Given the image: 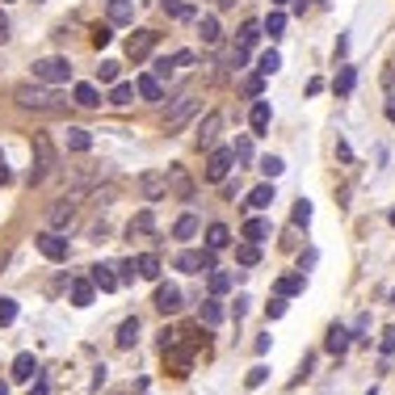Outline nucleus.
Wrapping results in <instances>:
<instances>
[{"mask_svg":"<svg viewBox=\"0 0 395 395\" xmlns=\"http://www.w3.org/2000/svg\"><path fill=\"white\" fill-rule=\"evenodd\" d=\"M17 105L21 109H34V114H63L72 101L59 88H51V84H21L17 88Z\"/></svg>","mask_w":395,"mask_h":395,"instance_id":"1","label":"nucleus"},{"mask_svg":"<svg viewBox=\"0 0 395 395\" xmlns=\"http://www.w3.org/2000/svg\"><path fill=\"white\" fill-rule=\"evenodd\" d=\"M202 109V101H198V93H181L173 105H168V114H164V130L168 135H177V130H185V122L194 118Z\"/></svg>","mask_w":395,"mask_h":395,"instance_id":"2","label":"nucleus"},{"mask_svg":"<svg viewBox=\"0 0 395 395\" xmlns=\"http://www.w3.org/2000/svg\"><path fill=\"white\" fill-rule=\"evenodd\" d=\"M55 173V147L46 135H34V160H29V185H42Z\"/></svg>","mask_w":395,"mask_h":395,"instance_id":"3","label":"nucleus"},{"mask_svg":"<svg viewBox=\"0 0 395 395\" xmlns=\"http://www.w3.org/2000/svg\"><path fill=\"white\" fill-rule=\"evenodd\" d=\"M34 80H38V84H51V88H59V84H67V80H72V63H67L63 55L38 59V63H34Z\"/></svg>","mask_w":395,"mask_h":395,"instance_id":"4","label":"nucleus"},{"mask_svg":"<svg viewBox=\"0 0 395 395\" xmlns=\"http://www.w3.org/2000/svg\"><path fill=\"white\" fill-rule=\"evenodd\" d=\"M232 164H236L232 147H210V156H206V173H202V177H206L210 185H219V181H227Z\"/></svg>","mask_w":395,"mask_h":395,"instance_id":"5","label":"nucleus"},{"mask_svg":"<svg viewBox=\"0 0 395 395\" xmlns=\"http://www.w3.org/2000/svg\"><path fill=\"white\" fill-rule=\"evenodd\" d=\"M177 269H181V274H210V269H219V265H215V253H210V248H185V253L177 257Z\"/></svg>","mask_w":395,"mask_h":395,"instance_id":"6","label":"nucleus"},{"mask_svg":"<svg viewBox=\"0 0 395 395\" xmlns=\"http://www.w3.org/2000/svg\"><path fill=\"white\" fill-rule=\"evenodd\" d=\"M34 248H38L46 261H67V253H72V248H67V240H63L59 232H42V236L34 240Z\"/></svg>","mask_w":395,"mask_h":395,"instance_id":"7","label":"nucleus"},{"mask_svg":"<svg viewBox=\"0 0 395 395\" xmlns=\"http://www.w3.org/2000/svg\"><path fill=\"white\" fill-rule=\"evenodd\" d=\"M156 38H160L156 29H135V34L126 38V55H130L135 63H139V59H147V55L156 51Z\"/></svg>","mask_w":395,"mask_h":395,"instance_id":"8","label":"nucleus"},{"mask_svg":"<svg viewBox=\"0 0 395 395\" xmlns=\"http://www.w3.org/2000/svg\"><path fill=\"white\" fill-rule=\"evenodd\" d=\"M219 135H223V114H219V109H210V114L202 118V126H198V147H206V152H210V147L219 143Z\"/></svg>","mask_w":395,"mask_h":395,"instance_id":"9","label":"nucleus"},{"mask_svg":"<svg viewBox=\"0 0 395 395\" xmlns=\"http://www.w3.org/2000/svg\"><path fill=\"white\" fill-rule=\"evenodd\" d=\"M168 194H177L181 202H194V181H189L185 164H168Z\"/></svg>","mask_w":395,"mask_h":395,"instance_id":"10","label":"nucleus"},{"mask_svg":"<svg viewBox=\"0 0 395 395\" xmlns=\"http://www.w3.org/2000/svg\"><path fill=\"white\" fill-rule=\"evenodd\" d=\"M139 194H143V202H160L168 194V173H143L139 177Z\"/></svg>","mask_w":395,"mask_h":395,"instance_id":"11","label":"nucleus"},{"mask_svg":"<svg viewBox=\"0 0 395 395\" xmlns=\"http://www.w3.org/2000/svg\"><path fill=\"white\" fill-rule=\"evenodd\" d=\"M156 312H164V316H177L181 312V290L173 282H160L156 286Z\"/></svg>","mask_w":395,"mask_h":395,"instance_id":"12","label":"nucleus"},{"mask_svg":"<svg viewBox=\"0 0 395 395\" xmlns=\"http://www.w3.org/2000/svg\"><path fill=\"white\" fill-rule=\"evenodd\" d=\"M135 93H139L143 101H164V80L152 76V72H143V76L135 80Z\"/></svg>","mask_w":395,"mask_h":395,"instance_id":"13","label":"nucleus"},{"mask_svg":"<svg viewBox=\"0 0 395 395\" xmlns=\"http://www.w3.org/2000/svg\"><path fill=\"white\" fill-rule=\"evenodd\" d=\"M72 219H76V202H72V198H59V202L46 210V223H51V227H72Z\"/></svg>","mask_w":395,"mask_h":395,"instance_id":"14","label":"nucleus"},{"mask_svg":"<svg viewBox=\"0 0 395 395\" xmlns=\"http://www.w3.org/2000/svg\"><path fill=\"white\" fill-rule=\"evenodd\" d=\"M198 232H202V219H198V215H189V210L173 223V240H177V244H189Z\"/></svg>","mask_w":395,"mask_h":395,"instance_id":"15","label":"nucleus"},{"mask_svg":"<svg viewBox=\"0 0 395 395\" xmlns=\"http://www.w3.org/2000/svg\"><path fill=\"white\" fill-rule=\"evenodd\" d=\"M240 232H244V240H248V244H265V240L274 236V227H269V219H261V215H257V219H248V223H244Z\"/></svg>","mask_w":395,"mask_h":395,"instance_id":"16","label":"nucleus"},{"mask_svg":"<svg viewBox=\"0 0 395 395\" xmlns=\"http://www.w3.org/2000/svg\"><path fill=\"white\" fill-rule=\"evenodd\" d=\"M72 105H80V109H97V105H101L97 84H76V88H72Z\"/></svg>","mask_w":395,"mask_h":395,"instance_id":"17","label":"nucleus"},{"mask_svg":"<svg viewBox=\"0 0 395 395\" xmlns=\"http://www.w3.org/2000/svg\"><path fill=\"white\" fill-rule=\"evenodd\" d=\"M88 278H93V286H97V290H118V286H122V278L114 274V265H93V274H88Z\"/></svg>","mask_w":395,"mask_h":395,"instance_id":"18","label":"nucleus"},{"mask_svg":"<svg viewBox=\"0 0 395 395\" xmlns=\"http://www.w3.org/2000/svg\"><path fill=\"white\" fill-rule=\"evenodd\" d=\"M324 349H328L333 358H345V349H349V333H345L341 324H333L328 337H324Z\"/></svg>","mask_w":395,"mask_h":395,"instance_id":"19","label":"nucleus"},{"mask_svg":"<svg viewBox=\"0 0 395 395\" xmlns=\"http://www.w3.org/2000/svg\"><path fill=\"white\" fill-rule=\"evenodd\" d=\"M109 25H130L135 21V0H109Z\"/></svg>","mask_w":395,"mask_h":395,"instance_id":"20","label":"nucleus"},{"mask_svg":"<svg viewBox=\"0 0 395 395\" xmlns=\"http://www.w3.org/2000/svg\"><path fill=\"white\" fill-rule=\"evenodd\" d=\"M269 118H274L269 101H253V114H248V122H253V135H265V130H269Z\"/></svg>","mask_w":395,"mask_h":395,"instance_id":"21","label":"nucleus"},{"mask_svg":"<svg viewBox=\"0 0 395 395\" xmlns=\"http://www.w3.org/2000/svg\"><path fill=\"white\" fill-rule=\"evenodd\" d=\"M152 232H156V215H152V210H139V215L126 223V236H130V240H135V236H152Z\"/></svg>","mask_w":395,"mask_h":395,"instance_id":"22","label":"nucleus"},{"mask_svg":"<svg viewBox=\"0 0 395 395\" xmlns=\"http://www.w3.org/2000/svg\"><path fill=\"white\" fill-rule=\"evenodd\" d=\"M135 274L147 278V282H156V278H160V257H156V253H139V257H135Z\"/></svg>","mask_w":395,"mask_h":395,"instance_id":"23","label":"nucleus"},{"mask_svg":"<svg viewBox=\"0 0 395 395\" xmlns=\"http://www.w3.org/2000/svg\"><path fill=\"white\" fill-rule=\"evenodd\" d=\"M93 295H97L93 278H72V303H76V307H88V303H93Z\"/></svg>","mask_w":395,"mask_h":395,"instance_id":"24","label":"nucleus"},{"mask_svg":"<svg viewBox=\"0 0 395 395\" xmlns=\"http://www.w3.org/2000/svg\"><path fill=\"white\" fill-rule=\"evenodd\" d=\"M34 375H38V362H34V354H17V358H13V379H17V383H29Z\"/></svg>","mask_w":395,"mask_h":395,"instance_id":"25","label":"nucleus"},{"mask_svg":"<svg viewBox=\"0 0 395 395\" xmlns=\"http://www.w3.org/2000/svg\"><path fill=\"white\" fill-rule=\"evenodd\" d=\"M198 34H202V42H206V46H219V42H223V29H219V17H210V13H206V17L198 21Z\"/></svg>","mask_w":395,"mask_h":395,"instance_id":"26","label":"nucleus"},{"mask_svg":"<svg viewBox=\"0 0 395 395\" xmlns=\"http://www.w3.org/2000/svg\"><path fill=\"white\" fill-rule=\"evenodd\" d=\"M227 244H232L227 223H210V227H206V248H210V253H219V248H227Z\"/></svg>","mask_w":395,"mask_h":395,"instance_id":"27","label":"nucleus"},{"mask_svg":"<svg viewBox=\"0 0 395 395\" xmlns=\"http://www.w3.org/2000/svg\"><path fill=\"white\" fill-rule=\"evenodd\" d=\"M354 84H358V67H349V63H345V67L337 72L333 88H337V97H349V93H354Z\"/></svg>","mask_w":395,"mask_h":395,"instance_id":"28","label":"nucleus"},{"mask_svg":"<svg viewBox=\"0 0 395 395\" xmlns=\"http://www.w3.org/2000/svg\"><path fill=\"white\" fill-rule=\"evenodd\" d=\"M244 206H248V210H269V206H274V185H257Z\"/></svg>","mask_w":395,"mask_h":395,"instance_id":"29","label":"nucleus"},{"mask_svg":"<svg viewBox=\"0 0 395 395\" xmlns=\"http://www.w3.org/2000/svg\"><path fill=\"white\" fill-rule=\"evenodd\" d=\"M257 38H261V21H244V25H240V34H236V46L253 51V46H257Z\"/></svg>","mask_w":395,"mask_h":395,"instance_id":"30","label":"nucleus"},{"mask_svg":"<svg viewBox=\"0 0 395 395\" xmlns=\"http://www.w3.org/2000/svg\"><path fill=\"white\" fill-rule=\"evenodd\" d=\"M67 147H72V152H88V147H93V130H84V126H67Z\"/></svg>","mask_w":395,"mask_h":395,"instance_id":"31","label":"nucleus"},{"mask_svg":"<svg viewBox=\"0 0 395 395\" xmlns=\"http://www.w3.org/2000/svg\"><path fill=\"white\" fill-rule=\"evenodd\" d=\"M202 324H206V328H219V324H223V303H219V299H206V303H202Z\"/></svg>","mask_w":395,"mask_h":395,"instance_id":"32","label":"nucleus"},{"mask_svg":"<svg viewBox=\"0 0 395 395\" xmlns=\"http://www.w3.org/2000/svg\"><path fill=\"white\" fill-rule=\"evenodd\" d=\"M139 341V320L130 316V320H122V328H118V349H130Z\"/></svg>","mask_w":395,"mask_h":395,"instance_id":"33","label":"nucleus"},{"mask_svg":"<svg viewBox=\"0 0 395 395\" xmlns=\"http://www.w3.org/2000/svg\"><path fill=\"white\" fill-rule=\"evenodd\" d=\"M303 286H307V278H303V274H290V278H282V282H278V295H282V299H290V295H303Z\"/></svg>","mask_w":395,"mask_h":395,"instance_id":"34","label":"nucleus"},{"mask_svg":"<svg viewBox=\"0 0 395 395\" xmlns=\"http://www.w3.org/2000/svg\"><path fill=\"white\" fill-rule=\"evenodd\" d=\"M278 67H282V55H278V51H265V55L257 59V72H261V76H274Z\"/></svg>","mask_w":395,"mask_h":395,"instance_id":"35","label":"nucleus"},{"mask_svg":"<svg viewBox=\"0 0 395 395\" xmlns=\"http://www.w3.org/2000/svg\"><path fill=\"white\" fill-rule=\"evenodd\" d=\"M135 101V84H114L109 88V105H130Z\"/></svg>","mask_w":395,"mask_h":395,"instance_id":"36","label":"nucleus"},{"mask_svg":"<svg viewBox=\"0 0 395 395\" xmlns=\"http://www.w3.org/2000/svg\"><path fill=\"white\" fill-rule=\"evenodd\" d=\"M236 261H240V265H257V261H261V248L244 240V244H236Z\"/></svg>","mask_w":395,"mask_h":395,"instance_id":"37","label":"nucleus"},{"mask_svg":"<svg viewBox=\"0 0 395 395\" xmlns=\"http://www.w3.org/2000/svg\"><path fill=\"white\" fill-rule=\"evenodd\" d=\"M164 13L177 17V21H189V17H194V8H189L185 0H164Z\"/></svg>","mask_w":395,"mask_h":395,"instance_id":"38","label":"nucleus"},{"mask_svg":"<svg viewBox=\"0 0 395 395\" xmlns=\"http://www.w3.org/2000/svg\"><path fill=\"white\" fill-rule=\"evenodd\" d=\"M261 29H265V34H269V38H278V34H282V29H286V13H269V17H265V25H261Z\"/></svg>","mask_w":395,"mask_h":395,"instance_id":"39","label":"nucleus"},{"mask_svg":"<svg viewBox=\"0 0 395 395\" xmlns=\"http://www.w3.org/2000/svg\"><path fill=\"white\" fill-rule=\"evenodd\" d=\"M232 156H236L240 164H248V160H253V139H248V135H240V139H236V147H232Z\"/></svg>","mask_w":395,"mask_h":395,"instance_id":"40","label":"nucleus"},{"mask_svg":"<svg viewBox=\"0 0 395 395\" xmlns=\"http://www.w3.org/2000/svg\"><path fill=\"white\" fill-rule=\"evenodd\" d=\"M265 379H269V366H253V370L244 375V387H248V391H257Z\"/></svg>","mask_w":395,"mask_h":395,"instance_id":"41","label":"nucleus"},{"mask_svg":"<svg viewBox=\"0 0 395 395\" xmlns=\"http://www.w3.org/2000/svg\"><path fill=\"white\" fill-rule=\"evenodd\" d=\"M261 173H265V177L274 181V177H282V173H286V164H282L278 156H265V160H261Z\"/></svg>","mask_w":395,"mask_h":395,"instance_id":"42","label":"nucleus"},{"mask_svg":"<svg viewBox=\"0 0 395 395\" xmlns=\"http://www.w3.org/2000/svg\"><path fill=\"white\" fill-rule=\"evenodd\" d=\"M244 63H248V51H244V46H232V55H227V67H232V72H244Z\"/></svg>","mask_w":395,"mask_h":395,"instance_id":"43","label":"nucleus"},{"mask_svg":"<svg viewBox=\"0 0 395 395\" xmlns=\"http://www.w3.org/2000/svg\"><path fill=\"white\" fill-rule=\"evenodd\" d=\"M295 223H299V227H307V223H312V202H307V198H299V202H295Z\"/></svg>","mask_w":395,"mask_h":395,"instance_id":"44","label":"nucleus"},{"mask_svg":"<svg viewBox=\"0 0 395 395\" xmlns=\"http://www.w3.org/2000/svg\"><path fill=\"white\" fill-rule=\"evenodd\" d=\"M210 290H215V295L232 290V274H219V269H210Z\"/></svg>","mask_w":395,"mask_h":395,"instance_id":"45","label":"nucleus"},{"mask_svg":"<svg viewBox=\"0 0 395 395\" xmlns=\"http://www.w3.org/2000/svg\"><path fill=\"white\" fill-rule=\"evenodd\" d=\"M17 320V303L13 299H0V328H8Z\"/></svg>","mask_w":395,"mask_h":395,"instance_id":"46","label":"nucleus"},{"mask_svg":"<svg viewBox=\"0 0 395 395\" xmlns=\"http://www.w3.org/2000/svg\"><path fill=\"white\" fill-rule=\"evenodd\" d=\"M194 63V51H177V55H168V72H177V67H189Z\"/></svg>","mask_w":395,"mask_h":395,"instance_id":"47","label":"nucleus"},{"mask_svg":"<svg viewBox=\"0 0 395 395\" xmlns=\"http://www.w3.org/2000/svg\"><path fill=\"white\" fill-rule=\"evenodd\" d=\"M265 316H269V320H278V316H286V299H282V295H274V299L265 303Z\"/></svg>","mask_w":395,"mask_h":395,"instance_id":"48","label":"nucleus"},{"mask_svg":"<svg viewBox=\"0 0 395 395\" xmlns=\"http://www.w3.org/2000/svg\"><path fill=\"white\" fill-rule=\"evenodd\" d=\"M97 76H101L105 84H114V80H118V63H114V59H105V63L97 67Z\"/></svg>","mask_w":395,"mask_h":395,"instance_id":"49","label":"nucleus"},{"mask_svg":"<svg viewBox=\"0 0 395 395\" xmlns=\"http://www.w3.org/2000/svg\"><path fill=\"white\" fill-rule=\"evenodd\" d=\"M261 88H265V76H261V72L244 80V93H248V97H261Z\"/></svg>","mask_w":395,"mask_h":395,"instance_id":"50","label":"nucleus"},{"mask_svg":"<svg viewBox=\"0 0 395 395\" xmlns=\"http://www.w3.org/2000/svg\"><path fill=\"white\" fill-rule=\"evenodd\" d=\"M109 38H114V34H109V25H97V29H93V46H97V51H101V46H109Z\"/></svg>","mask_w":395,"mask_h":395,"instance_id":"51","label":"nucleus"},{"mask_svg":"<svg viewBox=\"0 0 395 395\" xmlns=\"http://www.w3.org/2000/svg\"><path fill=\"white\" fill-rule=\"evenodd\" d=\"M88 240H97V244H101V240H109V227H105V219L88 227Z\"/></svg>","mask_w":395,"mask_h":395,"instance_id":"52","label":"nucleus"},{"mask_svg":"<svg viewBox=\"0 0 395 395\" xmlns=\"http://www.w3.org/2000/svg\"><path fill=\"white\" fill-rule=\"evenodd\" d=\"M395 349V328H387V333H383V354H391Z\"/></svg>","mask_w":395,"mask_h":395,"instance_id":"53","label":"nucleus"},{"mask_svg":"<svg viewBox=\"0 0 395 395\" xmlns=\"http://www.w3.org/2000/svg\"><path fill=\"white\" fill-rule=\"evenodd\" d=\"M29 395H51V387H46V379H42V375H38V383L29 387Z\"/></svg>","mask_w":395,"mask_h":395,"instance_id":"54","label":"nucleus"},{"mask_svg":"<svg viewBox=\"0 0 395 395\" xmlns=\"http://www.w3.org/2000/svg\"><path fill=\"white\" fill-rule=\"evenodd\" d=\"M8 38V17H4V8H0V42Z\"/></svg>","mask_w":395,"mask_h":395,"instance_id":"55","label":"nucleus"},{"mask_svg":"<svg viewBox=\"0 0 395 395\" xmlns=\"http://www.w3.org/2000/svg\"><path fill=\"white\" fill-rule=\"evenodd\" d=\"M8 181H13V173H8V168H4V160H0V185H8Z\"/></svg>","mask_w":395,"mask_h":395,"instance_id":"56","label":"nucleus"},{"mask_svg":"<svg viewBox=\"0 0 395 395\" xmlns=\"http://www.w3.org/2000/svg\"><path fill=\"white\" fill-rule=\"evenodd\" d=\"M387 118H391V122H395V97H391V101H387Z\"/></svg>","mask_w":395,"mask_h":395,"instance_id":"57","label":"nucleus"},{"mask_svg":"<svg viewBox=\"0 0 395 395\" xmlns=\"http://www.w3.org/2000/svg\"><path fill=\"white\" fill-rule=\"evenodd\" d=\"M219 4H223V8H232V4H236V0H219Z\"/></svg>","mask_w":395,"mask_h":395,"instance_id":"58","label":"nucleus"},{"mask_svg":"<svg viewBox=\"0 0 395 395\" xmlns=\"http://www.w3.org/2000/svg\"><path fill=\"white\" fill-rule=\"evenodd\" d=\"M0 395H8V387H4V383H0Z\"/></svg>","mask_w":395,"mask_h":395,"instance_id":"59","label":"nucleus"},{"mask_svg":"<svg viewBox=\"0 0 395 395\" xmlns=\"http://www.w3.org/2000/svg\"><path fill=\"white\" fill-rule=\"evenodd\" d=\"M274 4H290V0H274Z\"/></svg>","mask_w":395,"mask_h":395,"instance_id":"60","label":"nucleus"},{"mask_svg":"<svg viewBox=\"0 0 395 395\" xmlns=\"http://www.w3.org/2000/svg\"><path fill=\"white\" fill-rule=\"evenodd\" d=\"M366 395H379V391H366Z\"/></svg>","mask_w":395,"mask_h":395,"instance_id":"61","label":"nucleus"}]
</instances>
